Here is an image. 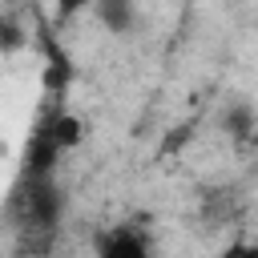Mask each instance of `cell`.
I'll use <instances>...</instances> for the list:
<instances>
[{
	"label": "cell",
	"instance_id": "obj_1",
	"mask_svg": "<svg viewBox=\"0 0 258 258\" xmlns=\"http://www.w3.org/2000/svg\"><path fill=\"white\" fill-rule=\"evenodd\" d=\"M64 218V194L56 177H16L12 198H8V222L20 254H44L56 242Z\"/></svg>",
	"mask_w": 258,
	"mask_h": 258
},
{
	"label": "cell",
	"instance_id": "obj_3",
	"mask_svg": "<svg viewBox=\"0 0 258 258\" xmlns=\"http://www.w3.org/2000/svg\"><path fill=\"white\" fill-rule=\"evenodd\" d=\"M97 258H149V246L133 226H117V230H109L101 238Z\"/></svg>",
	"mask_w": 258,
	"mask_h": 258
},
{
	"label": "cell",
	"instance_id": "obj_6",
	"mask_svg": "<svg viewBox=\"0 0 258 258\" xmlns=\"http://www.w3.org/2000/svg\"><path fill=\"white\" fill-rule=\"evenodd\" d=\"M48 125H52V137L60 149H73L81 141V121L73 113H48Z\"/></svg>",
	"mask_w": 258,
	"mask_h": 258
},
{
	"label": "cell",
	"instance_id": "obj_9",
	"mask_svg": "<svg viewBox=\"0 0 258 258\" xmlns=\"http://www.w3.org/2000/svg\"><path fill=\"white\" fill-rule=\"evenodd\" d=\"M93 0H56V12L60 16H73V12H81V8H89Z\"/></svg>",
	"mask_w": 258,
	"mask_h": 258
},
{
	"label": "cell",
	"instance_id": "obj_5",
	"mask_svg": "<svg viewBox=\"0 0 258 258\" xmlns=\"http://www.w3.org/2000/svg\"><path fill=\"white\" fill-rule=\"evenodd\" d=\"M226 133H230L234 141H250V137H254V109H250L246 101H238V105L226 109Z\"/></svg>",
	"mask_w": 258,
	"mask_h": 258
},
{
	"label": "cell",
	"instance_id": "obj_7",
	"mask_svg": "<svg viewBox=\"0 0 258 258\" xmlns=\"http://www.w3.org/2000/svg\"><path fill=\"white\" fill-rule=\"evenodd\" d=\"M24 44V32H20V24L12 20V16H0V48L4 52H16Z\"/></svg>",
	"mask_w": 258,
	"mask_h": 258
},
{
	"label": "cell",
	"instance_id": "obj_8",
	"mask_svg": "<svg viewBox=\"0 0 258 258\" xmlns=\"http://www.w3.org/2000/svg\"><path fill=\"white\" fill-rule=\"evenodd\" d=\"M218 258H258V250H254L250 242H230V246H226Z\"/></svg>",
	"mask_w": 258,
	"mask_h": 258
},
{
	"label": "cell",
	"instance_id": "obj_4",
	"mask_svg": "<svg viewBox=\"0 0 258 258\" xmlns=\"http://www.w3.org/2000/svg\"><path fill=\"white\" fill-rule=\"evenodd\" d=\"M93 12H97V20H101L113 36H129L133 24H137L133 0H93Z\"/></svg>",
	"mask_w": 258,
	"mask_h": 258
},
{
	"label": "cell",
	"instance_id": "obj_2",
	"mask_svg": "<svg viewBox=\"0 0 258 258\" xmlns=\"http://www.w3.org/2000/svg\"><path fill=\"white\" fill-rule=\"evenodd\" d=\"M60 153H64V149L56 145L48 117H40V121H36V129L28 133V141H24L20 173H24V177H52V173H56V161H60Z\"/></svg>",
	"mask_w": 258,
	"mask_h": 258
}]
</instances>
